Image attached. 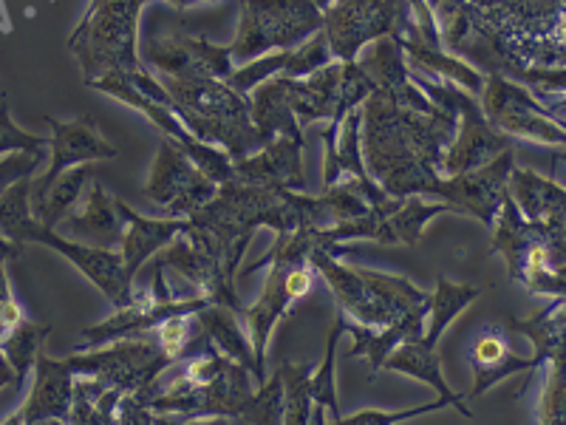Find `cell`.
<instances>
[{
  "mask_svg": "<svg viewBox=\"0 0 566 425\" xmlns=\"http://www.w3.org/2000/svg\"><path fill=\"white\" fill-rule=\"evenodd\" d=\"M544 374V392L538 400V423L560 425L566 419V386H564V357H553Z\"/></svg>",
  "mask_w": 566,
  "mask_h": 425,
  "instance_id": "cell-24",
  "label": "cell"
},
{
  "mask_svg": "<svg viewBox=\"0 0 566 425\" xmlns=\"http://www.w3.org/2000/svg\"><path fill=\"white\" fill-rule=\"evenodd\" d=\"M315 369L310 363L286 361L277 374L283 381V423L290 425H306L312 423V394H310V377Z\"/></svg>",
  "mask_w": 566,
  "mask_h": 425,
  "instance_id": "cell-20",
  "label": "cell"
},
{
  "mask_svg": "<svg viewBox=\"0 0 566 425\" xmlns=\"http://www.w3.org/2000/svg\"><path fill=\"white\" fill-rule=\"evenodd\" d=\"M317 27H321V14L312 0H247L235 54L247 60L270 45L292 43Z\"/></svg>",
  "mask_w": 566,
  "mask_h": 425,
  "instance_id": "cell-6",
  "label": "cell"
},
{
  "mask_svg": "<svg viewBox=\"0 0 566 425\" xmlns=\"http://www.w3.org/2000/svg\"><path fill=\"white\" fill-rule=\"evenodd\" d=\"M493 247L507 258L510 278L535 296H564V236L524 225L513 205L504 210Z\"/></svg>",
  "mask_w": 566,
  "mask_h": 425,
  "instance_id": "cell-4",
  "label": "cell"
},
{
  "mask_svg": "<svg viewBox=\"0 0 566 425\" xmlns=\"http://www.w3.org/2000/svg\"><path fill=\"white\" fill-rule=\"evenodd\" d=\"M244 423H283V381L281 374H272V381L261 383L252 397L250 414Z\"/></svg>",
  "mask_w": 566,
  "mask_h": 425,
  "instance_id": "cell-25",
  "label": "cell"
},
{
  "mask_svg": "<svg viewBox=\"0 0 566 425\" xmlns=\"http://www.w3.org/2000/svg\"><path fill=\"white\" fill-rule=\"evenodd\" d=\"M431 307V303H428ZM428 307H419V310L408 312L399 321L380 326V332H374V326H363V323L346 321V329L354 335V346L348 352V357H368L371 361V374H377L382 369V361L388 357L397 343L402 341H419L424 335V318H428Z\"/></svg>",
  "mask_w": 566,
  "mask_h": 425,
  "instance_id": "cell-12",
  "label": "cell"
},
{
  "mask_svg": "<svg viewBox=\"0 0 566 425\" xmlns=\"http://www.w3.org/2000/svg\"><path fill=\"white\" fill-rule=\"evenodd\" d=\"M482 296L479 287H468V283H453L448 278H439L437 281V292L431 296V307H428V315H431V329L422 335L424 346L437 349V341L444 335V329L459 312L473 303L476 298Z\"/></svg>",
  "mask_w": 566,
  "mask_h": 425,
  "instance_id": "cell-18",
  "label": "cell"
},
{
  "mask_svg": "<svg viewBox=\"0 0 566 425\" xmlns=\"http://www.w3.org/2000/svg\"><path fill=\"white\" fill-rule=\"evenodd\" d=\"M18 250H20V245L9 241L7 236L0 232V265H3V261H14V258H18Z\"/></svg>",
  "mask_w": 566,
  "mask_h": 425,
  "instance_id": "cell-31",
  "label": "cell"
},
{
  "mask_svg": "<svg viewBox=\"0 0 566 425\" xmlns=\"http://www.w3.org/2000/svg\"><path fill=\"white\" fill-rule=\"evenodd\" d=\"M451 406L444 397H437L433 403H424V406L417 408H406V412H397V414H388V412H360V414H352V417H340L343 425H391V423H402V419H411L419 417V414H428V412H439V408Z\"/></svg>",
  "mask_w": 566,
  "mask_h": 425,
  "instance_id": "cell-27",
  "label": "cell"
},
{
  "mask_svg": "<svg viewBox=\"0 0 566 425\" xmlns=\"http://www.w3.org/2000/svg\"><path fill=\"white\" fill-rule=\"evenodd\" d=\"M45 139L43 136L27 134V131H20L18 125L12 123V116H9V105L7 100H0V154H7V151H29V154H43Z\"/></svg>",
  "mask_w": 566,
  "mask_h": 425,
  "instance_id": "cell-26",
  "label": "cell"
},
{
  "mask_svg": "<svg viewBox=\"0 0 566 425\" xmlns=\"http://www.w3.org/2000/svg\"><path fill=\"white\" fill-rule=\"evenodd\" d=\"M468 361L473 366V388L468 392L470 397H482L490 386H495L510 374L535 369L533 357H522L515 352L507 329L499 321L484 323L479 332H473V338L468 341Z\"/></svg>",
  "mask_w": 566,
  "mask_h": 425,
  "instance_id": "cell-8",
  "label": "cell"
},
{
  "mask_svg": "<svg viewBox=\"0 0 566 425\" xmlns=\"http://www.w3.org/2000/svg\"><path fill=\"white\" fill-rule=\"evenodd\" d=\"M52 332V323H38V321H18L7 335L0 338V349L7 354V361L12 363L14 372H18V381L23 383L29 372L34 369V357H38L40 349L45 346V338Z\"/></svg>",
  "mask_w": 566,
  "mask_h": 425,
  "instance_id": "cell-19",
  "label": "cell"
},
{
  "mask_svg": "<svg viewBox=\"0 0 566 425\" xmlns=\"http://www.w3.org/2000/svg\"><path fill=\"white\" fill-rule=\"evenodd\" d=\"M74 377H77V369H74L71 357L57 361L45 352V346L40 349L38 357H34L32 394L23 403V408L12 414L7 423H65L71 412V397H74Z\"/></svg>",
  "mask_w": 566,
  "mask_h": 425,
  "instance_id": "cell-7",
  "label": "cell"
},
{
  "mask_svg": "<svg viewBox=\"0 0 566 425\" xmlns=\"http://www.w3.org/2000/svg\"><path fill=\"white\" fill-rule=\"evenodd\" d=\"M235 315H239V312L230 310V307H224V303H207L205 310L196 312V318H199V323H201V329L207 332V338H210V341L216 343V346H219L227 357H232V361H239V363H244L247 369H252V377H255V383H258L255 352H252V343L247 341V335L241 332ZM258 386H261V383H258Z\"/></svg>",
  "mask_w": 566,
  "mask_h": 425,
  "instance_id": "cell-15",
  "label": "cell"
},
{
  "mask_svg": "<svg viewBox=\"0 0 566 425\" xmlns=\"http://www.w3.org/2000/svg\"><path fill=\"white\" fill-rule=\"evenodd\" d=\"M83 381H74V397H71V412L65 423L80 425H108L116 423V406L123 392L119 388H108L88 374H80Z\"/></svg>",
  "mask_w": 566,
  "mask_h": 425,
  "instance_id": "cell-16",
  "label": "cell"
},
{
  "mask_svg": "<svg viewBox=\"0 0 566 425\" xmlns=\"http://www.w3.org/2000/svg\"><path fill=\"white\" fill-rule=\"evenodd\" d=\"M85 174H88L85 168L74 170V174H69V170H65L63 179L54 182L52 190H49V196H45V201L40 205V210L34 212V219H38L40 225L52 227V230H54V225L63 219L65 212H69V207L74 205V199H77Z\"/></svg>",
  "mask_w": 566,
  "mask_h": 425,
  "instance_id": "cell-23",
  "label": "cell"
},
{
  "mask_svg": "<svg viewBox=\"0 0 566 425\" xmlns=\"http://www.w3.org/2000/svg\"><path fill=\"white\" fill-rule=\"evenodd\" d=\"M23 307L18 303L12 292V281H9V272H7V261L0 265V338L7 335L9 329L14 326L18 321H23Z\"/></svg>",
  "mask_w": 566,
  "mask_h": 425,
  "instance_id": "cell-29",
  "label": "cell"
},
{
  "mask_svg": "<svg viewBox=\"0 0 566 425\" xmlns=\"http://www.w3.org/2000/svg\"><path fill=\"white\" fill-rule=\"evenodd\" d=\"M18 372H14L12 363L7 361V354H3V349H0V388L7 386H18Z\"/></svg>",
  "mask_w": 566,
  "mask_h": 425,
  "instance_id": "cell-30",
  "label": "cell"
},
{
  "mask_svg": "<svg viewBox=\"0 0 566 425\" xmlns=\"http://www.w3.org/2000/svg\"><path fill=\"white\" fill-rule=\"evenodd\" d=\"M71 363L77 374L97 377L103 386L119 388L123 394H142L148 400L154 394V383L170 366V357L161 352L156 338H119L114 346L97 352H74Z\"/></svg>",
  "mask_w": 566,
  "mask_h": 425,
  "instance_id": "cell-5",
  "label": "cell"
},
{
  "mask_svg": "<svg viewBox=\"0 0 566 425\" xmlns=\"http://www.w3.org/2000/svg\"><path fill=\"white\" fill-rule=\"evenodd\" d=\"M340 332H346V315H337L335 326L328 332V343H326V357H323L321 369L312 372L310 377V394H312V406H326L332 412V423H340V400H337L335 392V352H337V338Z\"/></svg>",
  "mask_w": 566,
  "mask_h": 425,
  "instance_id": "cell-21",
  "label": "cell"
},
{
  "mask_svg": "<svg viewBox=\"0 0 566 425\" xmlns=\"http://www.w3.org/2000/svg\"><path fill=\"white\" fill-rule=\"evenodd\" d=\"M116 212L123 219V241H119L123 250H119V256H123L128 278H134L159 247L176 239L179 232H187V221H148L130 212L123 201H116Z\"/></svg>",
  "mask_w": 566,
  "mask_h": 425,
  "instance_id": "cell-11",
  "label": "cell"
},
{
  "mask_svg": "<svg viewBox=\"0 0 566 425\" xmlns=\"http://www.w3.org/2000/svg\"><path fill=\"white\" fill-rule=\"evenodd\" d=\"M43 154H29V151H14L9 159L0 162V196L7 194L9 187L14 185L23 176H32V170L38 168V162Z\"/></svg>",
  "mask_w": 566,
  "mask_h": 425,
  "instance_id": "cell-28",
  "label": "cell"
},
{
  "mask_svg": "<svg viewBox=\"0 0 566 425\" xmlns=\"http://www.w3.org/2000/svg\"><path fill=\"white\" fill-rule=\"evenodd\" d=\"M382 369H388V372H399V374H411V377H417V381L431 383V386L437 388L439 397H444L453 408H459L464 417L473 419L470 408L464 406L462 394L451 392V386L444 383L442 366H439V357H437V349L424 346L422 338H419V341L397 343V346L388 352L386 361H382Z\"/></svg>",
  "mask_w": 566,
  "mask_h": 425,
  "instance_id": "cell-13",
  "label": "cell"
},
{
  "mask_svg": "<svg viewBox=\"0 0 566 425\" xmlns=\"http://www.w3.org/2000/svg\"><path fill=\"white\" fill-rule=\"evenodd\" d=\"M29 196H32V182H29V176L14 182L7 194L0 196V232L20 247L29 245V241L52 247L60 256L69 258L71 265L77 267L91 283H97L103 296L114 303L116 310L130 307L136 298L134 278H128V272H125L123 256L105 250V247L77 245V241L60 239L52 227L40 225L34 219L32 207H29Z\"/></svg>",
  "mask_w": 566,
  "mask_h": 425,
  "instance_id": "cell-1",
  "label": "cell"
},
{
  "mask_svg": "<svg viewBox=\"0 0 566 425\" xmlns=\"http://www.w3.org/2000/svg\"><path fill=\"white\" fill-rule=\"evenodd\" d=\"M317 247V227H303L297 232H281V239L275 241L270 252H266L252 270L258 267L272 265L270 278H266L264 296L258 298V303L244 307L241 315L247 318L252 332V352H255L258 366V383L266 381V343H270V332L277 323V318L290 310L292 303L310 296L312 283H315V272L310 267V250Z\"/></svg>",
  "mask_w": 566,
  "mask_h": 425,
  "instance_id": "cell-2",
  "label": "cell"
},
{
  "mask_svg": "<svg viewBox=\"0 0 566 425\" xmlns=\"http://www.w3.org/2000/svg\"><path fill=\"white\" fill-rule=\"evenodd\" d=\"M241 174H247V179H277L283 185H303L297 142H281L255 165H241Z\"/></svg>",
  "mask_w": 566,
  "mask_h": 425,
  "instance_id": "cell-22",
  "label": "cell"
},
{
  "mask_svg": "<svg viewBox=\"0 0 566 425\" xmlns=\"http://www.w3.org/2000/svg\"><path fill=\"white\" fill-rule=\"evenodd\" d=\"M65 227L77 239L94 241V245L105 247V250L123 241V221L116 219V201H111L99 185L94 187L88 205L65 219Z\"/></svg>",
  "mask_w": 566,
  "mask_h": 425,
  "instance_id": "cell-14",
  "label": "cell"
},
{
  "mask_svg": "<svg viewBox=\"0 0 566 425\" xmlns=\"http://www.w3.org/2000/svg\"><path fill=\"white\" fill-rule=\"evenodd\" d=\"M310 265L326 278L340 310L357 318V323L363 326H388L408 312L431 303V296L417 290L408 278L382 276V272L371 270H348V267L337 265V258L326 247H312Z\"/></svg>",
  "mask_w": 566,
  "mask_h": 425,
  "instance_id": "cell-3",
  "label": "cell"
},
{
  "mask_svg": "<svg viewBox=\"0 0 566 425\" xmlns=\"http://www.w3.org/2000/svg\"><path fill=\"white\" fill-rule=\"evenodd\" d=\"M45 123L52 125V168L43 176V185L34 187V210H40V205L45 201L49 190H52L54 182L77 162L88 159H111L116 154L108 142L94 131V125L88 120H74V123H57L54 116H45Z\"/></svg>",
  "mask_w": 566,
  "mask_h": 425,
  "instance_id": "cell-9",
  "label": "cell"
},
{
  "mask_svg": "<svg viewBox=\"0 0 566 425\" xmlns=\"http://www.w3.org/2000/svg\"><path fill=\"white\" fill-rule=\"evenodd\" d=\"M510 326L533 338V366L564 357V296L553 298V303L544 307V312H538L533 321H510Z\"/></svg>",
  "mask_w": 566,
  "mask_h": 425,
  "instance_id": "cell-17",
  "label": "cell"
},
{
  "mask_svg": "<svg viewBox=\"0 0 566 425\" xmlns=\"http://www.w3.org/2000/svg\"><path fill=\"white\" fill-rule=\"evenodd\" d=\"M150 196L174 212H193L210 196V185L205 176L187 168L185 156L165 148L150 182Z\"/></svg>",
  "mask_w": 566,
  "mask_h": 425,
  "instance_id": "cell-10",
  "label": "cell"
}]
</instances>
